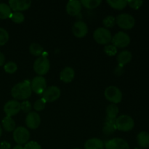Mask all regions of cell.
I'll return each instance as SVG.
<instances>
[{"label":"cell","instance_id":"8d00e7d4","mask_svg":"<svg viewBox=\"0 0 149 149\" xmlns=\"http://www.w3.org/2000/svg\"><path fill=\"white\" fill-rule=\"evenodd\" d=\"M11 147L10 143L7 142V141H2L0 143V149H10Z\"/></svg>","mask_w":149,"mask_h":149},{"label":"cell","instance_id":"d4e9b609","mask_svg":"<svg viewBox=\"0 0 149 149\" xmlns=\"http://www.w3.org/2000/svg\"><path fill=\"white\" fill-rule=\"evenodd\" d=\"M119 113V108L115 104H111L106 108V115L107 118L112 119H116Z\"/></svg>","mask_w":149,"mask_h":149},{"label":"cell","instance_id":"277c9868","mask_svg":"<svg viewBox=\"0 0 149 149\" xmlns=\"http://www.w3.org/2000/svg\"><path fill=\"white\" fill-rule=\"evenodd\" d=\"M135 122L128 115H121L116 119V129L123 132H128L133 129Z\"/></svg>","mask_w":149,"mask_h":149},{"label":"cell","instance_id":"7c38bea8","mask_svg":"<svg viewBox=\"0 0 149 149\" xmlns=\"http://www.w3.org/2000/svg\"><path fill=\"white\" fill-rule=\"evenodd\" d=\"M20 110H21L20 103L16 100H9L5 103L4 106V113H5L6 116H9V117H11V116L18 113Z\"/></svg>","mask_w":149,"mask_h":149},{"label":"cell","instance_id":"1f68e13d","mask_svg":"<svg viewBox=\"0 0 149 149\" xmlns=\"http://www.w3.org/2000/svg\"><path fill=\"white\" fill-rule=\"evenodd\" d=\"M45 105H46V101L43 98L39 99L35 101L33 104V109L36 111H42L45 108Z\"/></svg>","mask_w":149,"mask_h":149},{"label":"cell","instance_id":"836d02e7","mask_svg":"<svg viewBox=\"0 0 149 149\" xmlns=\"http://www.w3.org/2000/svg\"><path fill=\"white\" fill-rule=\"evenodd\" d=\"M143 1L141 0H130V1H127V4L131 7V8L134 9V10H138L140 7L142 6Z\"/></svg>","mask_w":149,"mask_h":149},{"label":"cell","instance_id":"b9f144b4","mask_svg":"<svg viewBox=\"0 0 149 149\" xmlns=\"http://www.w3.org/2000/svg\"><path fill=\"white\" fill-rule=\"evenodd\" d=\"M135 149H140V148H135Z\"/></svg>","mask_w":149,"mask_h":149},{"label":"cell","instance_id":"6da1fadb","mask_svg":"<svg viewBox=\"0 0 149 149\" xmlns=\"http://www.w3.org/2000/svg\"><path fill=\"white\" fill-rule=\"evenodd\" d=\"M32 93L31 82L26 80L16 84L11 90V95L13 98L17 100H26L31 97Z\"/></svg>","mask_w":149,"mask_h":149},{"label":"cell","instance_id":"74e56055","mask_svg":"<svg viewBox=\"0 0 149 149\" xmlns=\"http://www.w3.org/2000/svg\"><path fill=\"white\" fill-rule=\"evenodd\" d=\"M4 62H5V56L2 52H0V66L4 65Z\"/></svg>","mask_w":149,"mask_h":149},{"label":"cell","instance_id":"9a60e30c","mask_svg":"<svg viewBox=\"0 0 149 149\" xmlns=\"http://www.w3.org/2000/svg\"><path fill=\"white\" fill-rule=\"evenodd\" d=\"M41 123V118L36 112L31 111L26 117V125L31 130L37 129Z\"/></svg>","mask_w":149,"mask_h":149},{"label":"cell","instance_id":"cb8c5ba5","mask_svg":"<svg viewBox=\"0 0 149 149\" xmlns=\"http://www.w3.org/2000/svg\"><path fill=\"white\" fill-rule=\"evenodd\" d=\"M12 13V10L10 6L5 3H0V19L9 18Z\"/></svg>","mask_w":149,"mask_h":149},{"label":"cell","instance_id":"52a82bcc","mask_svg":"<svg viewBox=\"0 0 149 149\" xmlns=\"http://www.w3.org/2000/svg\"><path fill=\"white\" fill-rule=\"evenodd\" d=\"M30 133L28 129L24 127H18L13 132V139L17 145H23L29 142Z\"/></svg>","mask_w":149,"mask_h":149},{"label":"cell","instance_id":"8992f818","mask_svg":"<svg viewBox=\"0 0 149 149\" xmlns=\"http://www.w3.org/2000/svg\"><path fill=\"white\" fill-rule=\"evenodd\" d=\"M105 97L109 101L116 104L122 101V93L118 87L115 86H109L105 90Z\"/></svg>","mask_w":149,"mask_h":149},{"label":"cell","instance_id":"8fae6325","mask_svg":"<svg viewBox=\"0 0 149 149\" xmlns=\"http://www.w3.org/2000/svg\"><path fill=\"white\" fill-rule=\"evenodd\" d=\"M106 149H130V146L125 140L114 138L104 143Z\"/></svg>","mask_w":149,"mask_h":149},{"label":"cell","instance_id":"d590c367","mask_svg":"<svg viewBox=\"0 0 149 149\" xmlns=\"http://www.w3.org/2000/svg\"><path fill=\"white\" fill-rule=\"evenodd\" d=\"M24 149H42L41 146L36 141H29L25 144Z\"/></svg>","mask_w":149,"mask_h":149},{"label":"cell","instance_id":"e0dca14e","mask_svg":"<svg viewBox=\"0 0 149 149\" xmlns=\"http://www.w3.org/2000/svg\"><path fill=\"white\" fill-rule=\"evenodd\" d=\"M75 76L74 70L71 67H65L61 71L60 74V78L61 81L65 83H69L73 81Z\"/></svg>","mask_w":149,"mask_h":149},{"label":"cell","instance_id":"484cf974","mask_svg":"<svg viewBox=\"0 0 149 149\" xmlns=\"http://www.w3.org/2000/svg\"><path fill=\"white\" fill-rule=\"evenodd\" d=\"M29 51L31 54L34 56H39L43 54L44 49L43 47L38 43H32L29 47Z\"/></svg>","mask_w":149,"mask_h":149},{"label":"cell","instance_id":"ac0fdd59","mask_svg":"<svg viewBox=\"0 0 149 149\" xmlns=\"http://www.w3.org/2000/svg\"><path fill=\"white\" fill-rule=\"evenodd\" d=\"M85 149H105V145L103 141L99 138H93L89 139L84 144Z\"/></svg>","mask_w":149,"mask_h":149},{"label":"cell","instance_id":"f1b7e54d","mask_svg":"<svg viewBox=\"0 0 149 149\" xmlns=\"http://www.w3.org/2000/svg\"><path fill=\"white\" fill-rule=\"evenodd\" d=\"M9 40V33L3 28H0V46L5 45Z\"/></svg>","mask_w":149,"mask_h":149},{"label":"cell","instance_id":"30bf717a","mask_svg":"<svg viewBox=\"0 0 149 149\" xmlns=\"http://www.w3.org/2000/svg\"><path fill=\"white\" fill-rule=\"evenodd\" d=\"M31 87L32 91L36 94H43L47 88L46 79L41 76L34 77L31 82Z\"/></svg>","mask_w":149,"mask_h":149},{"label":"cell","instance_id":"603a6c76","mask_svg":"<svg viewBox=\"0 0 149 149\" xmlns=\"http://www.w3.org/2000/svg\"><path fill=\"white\" fill-rule=\"evenodd\" d=\"M107 3L109 6L115 10H122L125 8L127 4V1L125 0H107Z\"/></svg>","mask_w":149,"mask_h":149},{"label":"cell","instance_id":"7402d4cb","mask_svg":"<svg viewBox=\"0 0 149 149\" xmlns=\"http://www.w3.org/2000/svg\"><path fill=\"white\" fill-rule=\"evenodd\" d=\"M2 127L7 132H12L15 130V122L12 117L6 116L2 119Z\"/></svg>","mask_w":149,"mask_h":149},{"label":"cell","instance_id":"2e32d148","mask_svg":"<svg viewBox=\"0 0 149 149\" xmlns=\"http://www.w3.org/2000/svg\"><path fill=\"white\" fill-rule=\"evenodd\" d=\"M81 5L80 1L78 0H70L66 4V12L71 16H75L79 14L81 10Z\"/></svg>","mask_w":149,"mask_h":149},{"label":"cell","instance_id":"d6a6232c","mask_svg":"<svg viewBox=\"0 0 149 149\" xmlns=\"http://www.w3.org/2000/svg\"><path fill=\"white\" fill-rule=\"evenodd\" d=\"M104 52L109 56H114L117 52V48L113 45H106L104 47Z\"/></svg>","mask_w":149,"mask_h":149},{"label":"cell","instance_id":"4fadbf2b","mask_svg":"<svg viewBox=\"0 0 149 149\" xmlns=\"http://www.w3.org/2000/svg\"><path fill=\"white\" fill-rule=\"evenodd\" d=\"M31 1L30 0H10L9 6L11 10L14 12L24 11L31 7Z\"/></svg>","mask_w":149,"mask_h":149},{"label":"cell","instance_id":"7a4b0ae2","mask_svg":"<svg viewBox=\"0 0 149 149\" xmlns=\"http://www.w3.org/2000/svg\"><path fill=\"white\" fill-rule=\"evenodd\" d=\"M50 68L49 61L46 56L41 55L33 63V70L39 76H43L49 71Z\"/></svg>","mask_w":149,"mask_h":149},{"label":"cell","instance_id":"ba28073f","mask_svg":"<svg viewBox=\"0 0 149 149\" xmlns=\"http://www.w3.org/2000/svg\"><path fill=\"white\" fill-rule=\"evenodd\" d=\"M111 42L113 46L116 48H124L127 47L130 43V37L127 33L119 31L112 37Z\"/></svg>","mask_w":149,"mask_h":149},{"label":"cell","instance_id":"60d3db41","mask_svg":"<svg viewBox=\"0 0 149 149\" xmlns=\"http://www.w3.org/2000/svg\"><path fill=\"white\" fill-rule=\"evenodd\" d=\"M74 149H80V148H74Z\"/></svg>","mask_w":149,"mask_h":149},{"label":"cell","instance_id":"f35d334b","mask_svg":"<svg viewBox=\"0 0 149 149\" xmlns=\"http://www.w3.org/2000/svg\"><path fill=\"white\" fill-rule=\"evenodd\" d=\"M13 149H24V148H23V147L22 146L17 145V146H15L14 148H13Z\"/></svg>","mask_w":149,"mask_h":149},{"label":"cell","instance_id":"44dd1931","mask_svg":"<svg viewBox=\"0 0 149 149\" xmlns=\"http://www.w3.org/2000/svg\"><path fill=\"white\" fill-rule=\"evenodd\" d=\"M116 130V119L106 118V122H105V127L104 128H103V132H104L106 135H111V134L113 133Z\"/></svg>","mask_w":149,"mask_h":149},{"label":"cell","instance_id":"4dcf8cb0","mask_svg":"<svg viewBox=\"0 0 149 149\" xmlns=\"http://www.w3.org/2000/svg\"><path fill=\"white\" fill-rule=\"evenodd\" d=\"M115 23H116V20L113 16L109 15L106 17L104 20H103V23L106 29H109V28H112L114 26Z\"/></svg>","mask_w":149,"mask_h":149},{"label":"cell","instance_id":"83f0119b","mask_svg":"<svg viewBox=\"0 0 149 149\" xmlns=\"http://www.w3.org/2000/svg\"><path fill=\"white\" fill-rule=\"evenodd\" d=\"M10 18L15 23H21L24 21L25 16L20 12H13L10 15Z\"/></svg>","mask_w":149,"mask_h":149},{"label":"cell","instance_id":"3957f363","mask_svg":"<svg viewBox=\"0 0 149 149\" xmlns=\"http://www.w3.org/2000/svg\"><path fill=\"white\" fill-rule=\"evenodd\" d=\"M94 39L100 45H109L111 42V33L105 27H100L96 29L93 33Z\"/></svg>","mask_w":149,"mask_h":149},{"label":"cell","instance_id":"4316f807","mask_svg":"<svg viewBox=\"0 0 149 149\" xmlns=\"http://www.w3.org/2000/svg\"><path fill=\"white\" fill-rule=\"evenodd\" d=\"M80 2L81 5L84 6L85 8L92 10L98 7L102 1L100 0H81Z\"/></svg>","mask_w":149,"mask_h":149},{"label":"cell","instance_id":"5bb4252c","mask_svg":"<svg viewBox=\"0 0 149 149\" xmlns=\"http://www.w3.org/2000/svg\"><path fill=\"white\" fill-rule=\"evenodd\" d=\"M73 34L77 38H82L87 35L88 32L87 25L82 20L77 21L72 27Z\"/></svg>","mask_w":149,"mask_h":149},{"label":"cell","instance_id":"ab89813d","mask_svg":"<svg viewBox=\"0 0 149 149\" xmlns=\"http://www.w3.org/2000/svg\"><path fill=\"white\" fill-rule=\"evenodd\" d=\"M1 134H2V129H1V126H0V137L1 136Z\"/></svg>","mask_w":149,"mask_h":149},{"label":"cell","instance_id":"e575fe53","mask_svg":"<svg viewBox=\"0 0 149 149\" xmlns=\"http://www.w3.org/2000/svg\"><path fill=\"white\" fill-rule=\"evenodd\" d=\"M20 109L26 113H30L32 109V105L28 100H25L23 103H20Z\"/></svg>","mask_w":149,"mask_h":149},{"label":"cell","instance_id":"d6986e66","mask_svg":"<svg viewBox=\"0 0 149 149\" xmlns=\"http://www.w3.org/2000/svg\"><path fill=\"white\" fill-rule=\"evenodd\" d=\"M138 146L142 148H149V133L145 131L141 132L137 136Z\"/></svg>","mask_w":149,"mask_h":149},{"label":"cell","instance_id":"f546056e","mask_svg":"<svg viewBox=\"0 0 149 149\" xmlns=\"http://www.w3.org/2000/svg\"><path fill=\"white\" fill-rule=\"evenodd\" d=\"M4 69L5 72L8 74H13L15 72L17 69V66L15 63L14 62H8L4 65Z\"/></svg>","mask_w":149,"mask_h":149},{"label":"cell","instance_id":"5b68a950","mask_svg":"<svg viewBox=\"0 0 149 149\" xmlns=\"http://www.w3.org/2000/svg\"><path fill=\"white\" fill-rule=\"evenodd\" d=\"M116 23L121 29L129 30L135 26V20L133 16L127 13H122L116 17Z\"/></svg>","mask_w":149,"mask_h":149},{"label":"cell","instance_id":"ffe728a7","mask_svg":"<svg viewBox=\"0 0 149 149\" xmlns=\"http://www.w3.org/2000/svg\"><path fill=\"white\" fill-rule=\"evenodd\" d=\"M132 55L130 51L124 50L121 52L117 56V61L120 65H124L125 64H127L132 60Z\"/></svg>","mask_w":149,"mask_h":149},{"label":"cell","instance_id":"9c48e42d","mask_svg":"<svg viewBox=\"0 0 149 149\" xmlns=\"http://www.w3.org/2000/svg\"><path fill=\"white\" fill-rule=\"evenodd\" d=\"M42 98L47 102H53L58 100L61 96V90L56 86H50L47 87L42 94Z\"/></svg>","mask_w":149,"mask_h":149}]
</instances>
